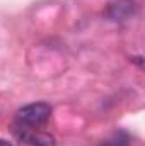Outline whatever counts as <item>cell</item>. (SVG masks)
Here are the masks:
<instances>
[{
	"label": "cell",
	"mask_w": 145,
	"mask_h": 146,
	"mask_svg": "<svg viewBox=\"0 0 145 146\" xmlns=\"http://www.w3.org/2000/svg\"><path fill=\"white\" fill-rule=\"evenodd\" d=\"M0 146H12L10 143H7L5 139H0Z\"/></svg>",
	"instance_id": "cell-5"
},
{
	"label": "cell",
	"mask_w": 145,
	"mask_h": 146,
	"mask_svg": "<svg viewBox=\"0 0 145 146\" xmlns=\"http://www.w3.org/2000/svg\"><path fill=\"white\" fill-rule=\"evenodd\" d=\"M135 12V0H111L106 9V15L114 22L130 19Z\"/></svg>",
	"instance_id": "cell-3"
},
{
	"label": "cell",
	"mask_w": 145,
	"mask_h": 146,
	"mask_svg": "<svg viewBox=\"0 0 145 146\" xmlns=\"http://www.w3.org/2000/svg\"><path fill=\"white\" fill-rule=\"evenodd\" d=\"M14 133H15V136L21 139V141H24V143H28V145L31 146H55V138L51 136V134H48V133H43V131H38V127H24V126H17L15 129H14Z\"/></svg>",
	"instance_id": "cell-2"
},
{
	"label": "cell",
	"mask_w": 145,
	"mask_h": 146,
	"mask_svg": "<svg viewBox=\"0 0 145 146\" xmlns=\"http://www.w3.org/2000/svg\"><path fill=\"white\" fill-rule=\"evenodd\" d=\"M51 115V107L46 102H36L24 106L22 109L17 110V122L24 127H38L43 126Z\"/></svg>",
	"instance_id": "cell-1"
},
{
	"label": "cell",
	"mask_w": 145,
	"mask_h": 146,
	"mask_svg": "<svg viewBox=\"0 0 145 146\" xmlns=\"http://www.w3.org/2000/svg\"><path fill=\"white\" fill-rule=\"evenodd\" d=\"M101 146H130V136L123 131L113 133L106 141H103Z\"/></svg>",
	"instance_id": "cell-4"
}]
</instances>
